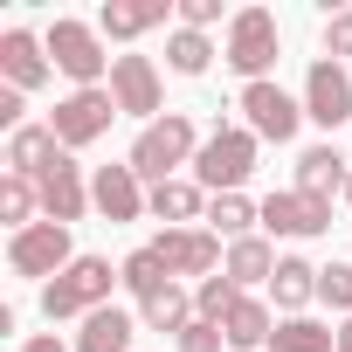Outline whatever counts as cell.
<instances>
[{"instance_id":"836d02e7","label":"cell","mask_w":352,"mask_h":352,"mask_svg":"<svg viewBox=\"0 0 352 352\" xmlns=\"http://www.w3.org/2000/svg\"><path fill=\"white\" fill-rule=\"evenodd\" d=\"M221 21V0H180V28H194V35H208Z\"/></svg>"},{"instance_id":"8992f818","label":"cell","mask_w":352,"mask_h":352,"mask_svg":"<svg viewBox=\"0 0 352 352\" xmlns=\"http://www.w3.org/2000/svg\"><path fill=\"white\" fill-rule=\"evenodd\" d=\"M111 118H124L118 97H111V83H104V90H69V97H56L49 131L63 138V152H83V145H97V138L111 131Z\"/></svg>"},{"instance_id":"d590c367","label":"cell","mask_w":352,"mask_h":352,"mask_svg":"<svg viewBox=\"0 0 352 352\" xmlns=\"http://www.w3.org/2000/svg\"><path fill=\"white\" fill-rule=\"evenodd\" d=\"M21 352H76V345H63V338H56V331H35V338H28V345H21Z\"/></svg>"},{"instance_id":"8fae6325","label":"cell","mask_w":352,"mask_h":352,"mask_svg":"<svg viewBox=\"0 0 352 352\" xmlns=\"http://www.w3.org/2000/svg\"><path fill=\"white\" fill-rule=\"evenodd\" d=\"M111 97H118L124 118H145V124L166 118V90H159L152 56H118V63H111Z\"/></svg>"},{"instance_id":"d6a6232c","label":"cell","mask_w":352,"mask_h":352,"mask_svg":"<svg viewBox=\"0 0 352 352\" xmlns=\"http://www.w3.org/2000/svg\"><path fill=\"white\" fill-rule=\"evenodd\" d=\"M324 56H331V63H352V8H338V14L324 21Z\"/></svg>"},{"instance_id":"8d00e7d4","label":"cell","mask_w":352,"mask_h":352,"mask_svg":"<svg viewBox=\"0 0 352 352\" xmlns=\"http://www.w3.org/2000/svg\"><path fill=\"white\" fill-rule=\"evenodd\" d=\"M331 352H352V318L338 324V345H331Z\"/></svg>"},{"instance_id":"1f68e13d","label":"cell","mask_w":352,"mask_h":352,"mask_svg":"<svg viewBox=\"0 0 352 352\" xmlns=\"http://www.w3.org/2000/svg\"><path fill=\"white\" fill-rule=\"evenodd\" d=\"M173 345H180V352H221V345H228V331H221V324H208V318H194Z\"/></svg>"},{"instance_id":"6da1fadb","label":"cell","mask_w":352,"mask_h":352,"mask_svg":"<svg viewBox=\"0 0 352 352\" xmlns=\"http://www.w3.org/2000/svg\"><path fill=\"white\" fill-rule=\"evenodd\" d=\"M194 152H201V131H194V118L187 111H166L159 124H145L138 138H131V173L138 180H152V187H166V180H180V166H194Z\"/></svg>"},{"instance_id":"9a60e30c","label":"cell","mask_w":352,"mask_h":352,"mask_svg":"<svg viewBox=\"0 0 352 352\" xmlns=\"http://www.w3.org/2000/svg\"><path fill=\"white\" fill-rule=\"evenodd\" d=\"M83 208H90V180H83V166L63 152V159H56V173L42 180V214L69 228V221H83Z\"/></svg>"},{"instance_id":"ba28073f","label":"cell","mask_w":352,"mask_h":352,"mask_svg":"<svg viewBox=\"0 0 352 352\" xmlns=\"http://www.w3.org/2000/svg\"><path fill=\"white\" fill-rule=\"evenodd\" d=\"M242 124L263 138V145H290L297 138V124H304V104L283 90V83H242Z\"/></svg>"},{"instance_id":"e575fe53","label":"cell","mask_w":352,"mask_h":352,"mask_svg":"<svg viewBox=\"0 0 352 352\" xmlns=\"http://www.w3.org/2000/svg\"><path fill=\"white\" fill-rule=\"evenodd\" d=\"M0 124H8V138L28 124V97H21V90H8V83H0Z\"/></svg>"},{"instance_id":"d6986e66","label":"cell","mask_w":352,"mask_h":352,"mask_svg":"<svg viewBox=\"0 0 352 352\" xmlns=\"http://www.w3.org/2000/svg\"><path fill=\"white\" fill-rule=\"evenodd\" d=\"M131 338H138V318H131V311H118V304H104V311H90V318H83L76 352H131Z\"/></svg>"},{"instance_id":"277c9868","label":"cell","mask_w":352,"mask_h":352,"mask_svg":"<svg viewBox=\"0 0 352 352\" xmlns=\"http://www.w3.org/2000/svg\"><path fill=\"white\" fill-rule=\"evenodd\" d=\"M276 49H283L276 14H270V8H242V14L228 21V49H221V63H228L235 76H249V83H270Z\"/></svg>"},{"instance_id":"3957f363","label":"cell","mask_w":352,"mask_h":352,"mask_svg":"<svg viewBox=\"0 0 352 352\" xmlns=\"http://www.w3.org/2000/svg\"><path fill=\"white\" fill-rule=\"evenodd\" d=\"M256 131L249 124H214L208 138H201V152H194V180L208 187V194H242V180L256 173Z\"/></svg>"},{"instance_id":"4fadbf2b","label":"cell","mask_w":352,"mask_h":352,"mask_svg":"<svg viewBox=\"0 0 352 352\" xmlns=\"http://www.w3.org/2000/svg\"><path fill=\"white\" fill-rule=\"evenodd\" d=\"M56 76V63H49V42L42 35H28V28H8V35H0V83H8V90H42Z\"/></svg>"},{"instance_id":"52a82bcc","label":"cell","mask_w":352,"mask_h":352,"mask_svg":"<svg viewBox=\"0 0 352 352\" xmlns=\"http://www.w3.org/2000/svg\"><path fill=\"white\" fill-rule=\"evenodd\" d=\"M76 263V242H69V228L63 221H35V228H21V235H8V270L14 276H63Z\"/></svg>"},{"instance_id":"7402d4cb","label":"cell","mask_w":352,"mask_h":352,"mask_svg":"<svg viewBox=\"0 0 352 352\" xmlns=\"http://www.w3.org/2000/svg\"><path fill=\"white\" fill-rule=\"evenodd\" d=\"M270 297H276V311H283V318H304V304L318 297V270H311L304 256H283V263H276V276H270Z\"/></svg>"},{"instance_id":"5bb4252c","label":"cell","mask_w":352,"mask_h":352,"mask_svg":"<svg viewBox=\"0 0 352 352\" xmlns=\"http://www.w3.org/2000/svg\"><path fill=\"white\" fill-rule=\"evenodd\" d=\"M263 228H270V235H290V242H311V235L331 228V201H311V194L283 187V194L263 201Z\"/></svg>"},{"instance_id":"4dcf8cb0","label":"cell","mask_w":352,"mask_h":352,"mask_svg":"<svg viewBox=\"0 0 352 352\" xmlns=\"http://www.w3.org/2000/svg\"><path fill=\"white\" fill-rule=\"evenodd\" d=\"M318 304H331V311L352 318V263H324L318 270Z\"/></svg>"},{"instance_id":"ac0fdd59","label":"cell","mask_w":352,"mask_h":352,"mask_svg":"<svg viewBox=\"0 0 352 352\" xmlns=\"http://www.w3.org/2000/svg\"><path fill=\"white\" fill-rule=\"evenodd\" d=\"M345 180H352V166H345L338 145H304L297 152V194L331 201V194H345Z\"/></svg>"},{"instance_id":"44dd1931","label":"cell","mask_w":352,"mask_h":352,"mask_svg":"<svg viewBox=\"0 0 352 352\" xmlns=\"http://www.w3.org/2000/svg\"><path fill=\"white\" fill-rule=\"evenodd\" d=\"M152 214L166 228H194L208 214V187L201 180H166V187H152Z\"/></svg>"},{"instance_id":"603a6c76","label":"cell","mask_w":352,"mask_h":352,"mask_svg":"<svg viewBox=\"0 0 352 352\" xmlns=\"http://www.w3.org/2000/svg\"><path fill=\"white\" fill-rule=\"evenodd\" d=\"M138 324H145V331H173V338H180V331L194 324V297H187L180 283H166V290H152V297L138 304Z\"/></svg>"},{"instance_id":"7a4b0ae2","label":"cell","mask_w":352,"mask_h":352,"mask_svg":"<svg viewBox=\"0 0 352 352\" xmlns=\"http://www.w3.org/2000/svg\"><path fill=\"white\" fill-rule=\"evenodd\" d=\"M111 283H124V276L111 270V256H76L56 283H42V318H49V324H63V318H90V311L111 304Z\"/></svg>"},{"instance_id":"5b68a950","label":"cell","mask_w":352,"mask_h":352,"mask_svg":"<svg viewBox=\"0 0 352 352\" xmlns=\"http://www.w3.org/2000/svg\"><path fill=\"white\" fill-rule=\"evenodd\" d=\"M42 42H49V63H56L76 90H104V69H111L118 56H104V42H97V28H90V21H69V14H63Z\"/></svg>"},{"instance_id":"d4e9b609","label":"cell","mask_w":352,"mask_h":352,"mask_svg":"<svg viewBox=\"0 0 352 352\" xmlns=\"http://www.w3.org/2000/svg\"><path fill=\"white\" fill-rule=\"evenodd\" d=\"M221 331H228V345H235V352H256V345H270V338H276V318H270V304H263V297H242V304L228 311V324H221Z\"/></svg>"},{"instance_id":"74e56055","label":"cell","mask_w":352,"mask_h":352,"mask_svg":"<svg viewBox=\"0 0 352 352\" xmlns=\"http://www.w3.org/2000/svg\"><path fill=\"white\" fill-rule=\"evenodd\" d=\"M345 208H352V180H345Z\"/></svg>"},{"instance_id":"cb8c5ba5","label":"cell","mask_w":352,"mask_h":352,"mask_svg":"<svg viewBox=\"0 0 352 352\" xmlns=\"http://www.w3.org/2000/svg\"><path fill=\"white\" fill-rule=\"evenodd\" d=\"M256 221H263V201H249V194H214V201H208V228H214L221 242L256 235Z\"/></svg>"},{"instance_id":"e0dca14e","label":"cell","mask_w":352,"mask_h":352,"mask_svg":"<svg viewBox=\"0 0 352 352\" xmlns=\"http://www.w3.org/2000/svg\"><path fill=\"white\" fill-rule=\"evenodd\" d=\"M166 14H180V8H173V0H104L97 35H111V42H138V35H152Z\"/></svg>"},{"instance_id":"f546056e","label":"cell","mask_w":352,"mask_h":352,"mask_svg":"<svg viewBox=\"0 0 352 352\" xmlns=\"http://www.w3.org/2000/svg\"><path fill=\"white\" fill-rule=\"evenodd\" d=\"M249 290H235L228 276H208V283H194V318H208V324H228V311L242 304Z\"/></svg>"},{"instance_id":"f1b7e54d","label":"cell","mask_w":352,"mask_h":352,"mask_svg":"<svg viewBox=\"0 0 352 352\" xmlns=\"http://www.w3.org/2000/svg\"><path fill=\"white\" fill-rule=\"evenodd\" d=\"M35 208H42V187L21 180V173H8V180H0V221L21 235V228H35Z\"/></svg>"},{"instance_id":"7c38bea8","label":"cell","mask_w":352,"mask_h":352,"mask_svg":"<svg viewBox=\"0 0 352 352\" xmlns=\"http://www.w3.org/2000/svg\"><path fill=\"white\" fill-rule=\"evenodd\" d=\"M90 208L118 228V221H138V214H152V187L138 180L131 166H97V180H90Z\"/></svg>"},{"instance_id":"9c48e42d","label":"cell","mask_w":352,"mask_h":352,"mask_svg":"<svg viewBox=\"0 0 352 352\" xmlns=\"http://www.w3.org/2000/svg\"><path fill=\"white\" fill-rule=\"evenodd\" d=\"M145 249H152L173 276H201V283L228 263V249H221V235H214V228H159Z\"/></svg>"},{"instance_id":"83f0119b","label":"cell","mask_w":352,"mask_h":352,"mask_svg":"<svg viewBox=\"0 0 352 352\" xmlns=\"http://www.w3.org/2000/svg\"><path fill=\"white\" fill-rule=\"evenodd\" d=\"M270 345H276V352H331L338 331L318 324V318H276V338H270Z\"/></svg>"},{"instance_id":"30bf717a","label":"cell","mask_w":352,"mask_h":352,"mask_svg":"<svg viewBox=\"0 0 352 352\" xmlns=\"http://www.w3.org/2000/svg\"><path fill=\"white\" fill-rule=\"evenodd\" d=\"M304 118H311V124H324V131L352 124V69H345V63L318 56V63L304 69Z\"/></svg>"},{"instance_id":"4316f807","label":"cell","mask_w":352,"mask_h":352,"mask_svg":"<svg viewBox=\"0 0 352 352\" xmlns=\"http://www.w3.org/2000/svg\"><path fill=\"white\" fill-rule=\"evenodd\" d=\"M118 276H124V290H131L138 304H145L152 290H166V283H180V276H173V270H166V263L152 256V249H131V256L118 263Z\"/></svg>"},{"instance_id":"484cf974","label":"cell","mask_w":352,"mask_h":352,"mask_svg":"<svg viewBox=\"0 0 352 352\" xmlns=\"http://www.w3.org/2000/svg\"><path fill=\"white\" fill-rule=\"evenodd\" d=\"M208 63H214V42L208 35H194V28H173L166 35V69L173 76H208Z\"/></svg>"},{"instance_id":"ffe728a7","label":"cell","mask_w":352,"mask_h":352,"mask_svg":"<svg viewBox=\"0 0 352 352\" xmlns=\"http://www.w3.org/2000/svg\"><path fill=\"white\" fill-rule=\"evenodd\" d=\"M276 263H283V256H276L263 235H242V242H228V263H221V276H228L235 290H249V283H270V276H276Z\"/></svg>"},{"instance_id":"2e32d148","label":"cell","mask_w":352,"mask_h":352,"mask_svg":"<svg viewBox=\"0 0 352 352\" xmlns=\"http://www.w3.org/2000/svg\"><path fill=\"white\" fill-rule=\"evenodd\" d=\"M56 159H63V138L49 131V124H21L14 138H8V173H21V180H49L56 173Z\"/></svg>"}]
</instances>
